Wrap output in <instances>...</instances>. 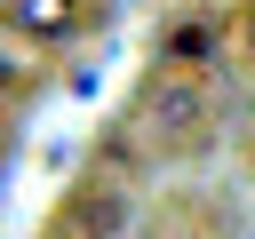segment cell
<instances>
[{
	"label": "cell",
	"mask_w": 255,
	"mask_h": 239,
	"mask_svg": "<svg viewBox=\"0 0 255 239\" xmlns=\"http://www.w3.org/2000/svg\"><path fill=\"white\" fill-rule=\"evenodd\" d=\"M80 16H88L80 0H16V8H8V24H16V32H32V40H64Z\"/></svg>",
	"instance_id": "7a4b0ae2"
},
{
	"label": "cell",
	"mask_w": 255,
	"mask_h": 239,
	"mask_svg": "<svg viewBox=\"0 0 255 239\" xmlns=\"http://www.w3.org/2000/svg\"><path fill=\"white\" fill-rule=\"evenodd\" d=\"M16 80H24V64H16V56H8V48H0V96H8V88H16Z\"/></svg>",
	"instance_id": "277c9868"
},
{
	"label": "cell",
	"mask_w": 255,
	"mask_h": 239,
	"mask_svg": "<svg viewBox=\"0 0 255 239\" xmlns=\"http://www.w3.org/2000/svg\"><path fill=\"white\" fill-rule=\"evenodd\" d=\"M199 120H207V80L183 72V64H167V72L143 88V127H151V135H191Z\"/></svg>",
	"instance_id": "6da1fadb"
},
{
	"label": "cell",
	"mask_w": 255,
	"mask_h": 239,
	"mask_svg": "<svg viewBox=\"0 0 255 239\" xmlns=\"http://www.w3.org/2000/svg\"><path fill=\"white\" fill-rule=\"evenodd\" d=\"M215 48H223V40H215V24H183V32L167 40V56H175V64H183V56H215Z\"/></svg>",
	"instance_id": "3957f363"
},
{
	"label": "cell",
	"mask_w": 255,
	"mask_h": 239,
	"mask_svg": "<svg viewBox=\"0 0 255 239\" xmlns=\"http://www.w3.org/2000/svg\"><path fill=\"white\" fill-rule=\"evenodd\" d=\"M215 239H255V231H239V223H231V231H215Z\"/></svg>",
	"instance_id": "5b68a950"
}]
</instances>
